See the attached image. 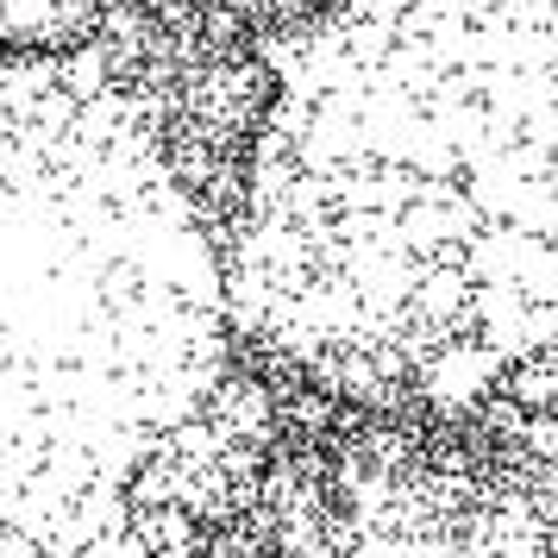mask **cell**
<instances>
[{"instance_id": "1", "label": "cell", "mask_w": 558, "mask_h": 558, "mask_svg": "<svg viewBox=\"0 0 558 558\" xmlns=\"http://www.w3.org/2000/svg\"><path fill=\"white\" fill-rule=\"evenodd\" d=\"M239 332L352 396H471L558 339V0H352L270 63Z\"/></svg>"}, {"instance_id": "2", "label": "cell", "mask_w": 558, "mask_h": 558, "mask_svg": "<svg viewBox=\"0 0 558 558\" xmlns=\"http://www.w3.org/2000/svg\"><path fill=\"white\" fill-rule=\"evenodd\" d=\"M227 252L88 57L0 51V558H76L227 364Z\"/></svg>"}]
</instances>
